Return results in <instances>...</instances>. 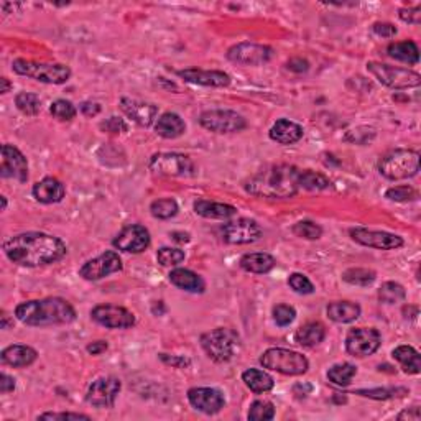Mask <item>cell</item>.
I'll list each match as a JSON object with an SVG mask.
<instances>
[{
    "instance_id": "cell-25",
    "label": "cell",
    "mask_w": 421,
    "mask_h": 421,
    "mask_svg": "<svg viewBox=\"0 0 421 421\" xmlns=\"http://www.w3.org/2000/svg\"><path fill=\"white\" fill-rule=\"evenodd\" d=\"M303 127L288 119H278L268 132L270 139L280 145H293L303 139Z\"/></svg>"
},
{
    "instance_id": "cell-62",
    "label": "cell",
    "mask_w": 421,
    "mask_h": 421,
    "mask_svg": "<svg viewBox=\"0 0 421 421\" xmlns=\"http://www.w3.org/2000/svg\"><path fill=\"white\" fill-rule=\"evenodd\" d=\"M171 239L176 242H189V234H184V232H171L170 234Z\"/></svg>"
},
{
    "instance_id": "cell-24",
    "label": "cell",
    "mask_w": 421,
    "mask_h": 421,
    "mask_svg": "<svg viewBox=\"0 0 421 421\" xmlns=\"http://www.w3.org/2000/svg\"><path fill=\"white\" fill-rule=\"evenodd\" d=\"M37 351L30 346H23V344H13L8 346L2 351L0 354V360L2 364L11 365L13 369H23V367L32 365L33 362L37 360Z\"/></svg>"
},
{
    "instance_id": "cell-59",
    "label": "cell",
    "mask_w": 421,
    "mask_h": 421,
    "mask_svg": "<svg viewBox=\"0 0 421 421\" xmlns=\"http://www.w3.org/2000/svg\"><path fill=\"white\" fill-rule=\"evenodd\" d=\"M396 418H398V420H413V421H418L420 420V408H418V406H413V408L401 411V413L398 416H396Z\"/></svg>"
},
{
    "instance_id": "cell-45",
    "label": "cell",
    "mask_w": 421,
    "mask_h": 421,
    "mask_svg": "<svg viewBox=\"0 0 421 421\" xmlns=\"http://www.w3.org/2000/svg\"><path fill=\"white\" fill-rule=\"evenodd\" d=\"M385 198L395 201V203H408V201L418 198V193L411 186H394V188H389L385 191Z\"/></svg>"
},
{
    "instance_id": "cell-22",
    "label": "cell",
    "mask_w": 421,
    "mask_h": 421,
    "mask_svg": "<svg viewBox=\"0 0 421 421\" xmlns=\"http://www.w3.org/2000/svg\"><path fill=\"white\" fill-rule=\"evenodd\" d=\"M181 80L191 84L206 86V87H227L231 84V76L224 71H206V70H196V68H189V70H181L176 73Z\"/></svg>"
},
{
    "instance_id": "cell-27",
    "label": "cell",
    "mask_w": 421,
    "mask_h": 421,
    "mask_svg": "<svg viewBox=\"0 0 421 421\" xmlns=\"http://www.w3.org/2000/svg\"><path fill=\"white\" fill-rule=\"evenodd\" d=\"M168 278L175 287L180 288V290L189 293H203L206 288L203 278L193 270H188V268H175V270L170 272Z\"/></svg>"
},
{
    "instance_id": "cell-16",
    "label": "cell",
    "mask_w": 421,
    "mask_h": 421,
    "mask_svg": "<svg viewBox=\"0 0 421 421\" xmlns=\"http://www.w3.org/2000/svg\"><path fill=\"white\" fill-rule=\"evenodd\" d=\"M92 321L107 327V329H129L135 326V316L127 308L115 305H99L92 308Z\"/></svg>"
},
{
    "instance_id": "cell-42",
    "label": "cell",
    "mask_w": 421,
    "mask_h": 421,
    "mask_svg": "<svg viewBox=\"0 0 421 421\" xmlns=\"http://www.w3.org/2000/svg\"><path fill=\"white\" fill-rule=\"evenodd\" d=\"M186 258L184 252L181 249L175 247H161L156 252V260L161 267H176Z\"/></svg>"
},
{
    "instance_id": "cell-35",
    "label": "cell",
    "mask_w": 421,
    "mask_h": 421,
    "mask_svg": "<svg viewBox=\"0 0 421 421\" xmlns=\"http://www.w3.org/2000/svg\"><path fill=\"white\" fill-rule=\"evenodd\" d=\"M357 374V367L351 362H342V364L332 365L327 370V379L337 387H347Z\"/></svg>"
},
{
    "instance_id": "cell-61",
    "label": "cell",
    "mask_w": 421,
    "mask_h": 421,
    "mask_svg": "<svg viewBox=\"0 0 421 421\" xmlns=\"http://www.w3.org/2000/svg\"><path fill=\"white\" fill-rule=\"evenodd\" d=\"M12 89V82L7 77H0V94H7Z\"/></svg>"
},
{
    "instance_id": "cell-30",
    "label": "cell",
    "mask_w": 421,
    "mask_h": 421,
    "mask_svg": "<svg viewBox=\"0 0 421 421\" xmlns=\"http://www.w3.org/2000/svg\"><path fill=\"white\" fill-rule=\"evenodd\" d=\"M360 306L352 301H334L329 303L326 308L327 318L331 321L339 322V325H347V322H354L360 316Z\"/></svg>"
},
{
    "instance_id": "cell-51",
    "label": "cell",
    "mask_w": 421,
    "mask_h": 421,
    "mask_svg": "<svg viewBox=\"0 0 421 421\" xmlns=\"http://www.w3.org/2000/svg\"><path fill=\"white\" fill-rule=\"evenodd\" d=\"M398 15L405 23H410V25H420V22H421V7L401 8Z\"/></svg>"
},
{
    "instance_id": "cell-26",
    "label": "cell",
    "mask_w": 421,
    "mask_h": 421,
    "mask_svg": "<svg viewBox=\"0 0 421 421\" xmlns=\"http://www.w3.org/2000/svg\"><path fill=\"white\" fill-rule=\"evenodd\" d=\"M194 213L206 219H219V221H227L237 214V208L231 204L214 203V201L199 199L194 203Z\"/></svg>"
},
{
    "instance_id": "cell-29",
    "label": "cell",
    "mask_w": 421,
    "mask_h": 421,
    "mask_svg": "<svg viewBox=\"0 0 421 421\" xmlns=\"http://www.w3.org/2000/svg\"><path fill=\"white\" fill-rule=\"evenodd\" d=\"M275 258H273L270 253L267 252H252V253H246L242 256L241 265L242 270H246L249 273H257V275H263V273H268L273 270L275 267Z\"/></svg>"
},
{
    "instance_id": "cell-31",
    "label": "cell",
    "mask_w": 421,
    "mask_h": 421,
    "mask_svg": "<svg viewBox=\"0 0 421 421\" xmlns=\"http://www.w3.org/2000/svg\"><path fill=\"white\" fill-rule=\"evenodd\" d=\"M326 337V327L320 321H310L303 325L295 334V342L303 347H315Z\"/></svg>"
},
{
    "instance_id": "cell-8",
    "label": "cell",
    "mask_w": 421,
    "mask_h": 421,
    "mask_svg": "<svg viewBox=\"0 0 421 421\" xmlns=\"http://www.w3.org/2000/svg\"><path fill=\"white\" fill-rule=\"evenodd\" d=\"M367 71L375 77L380 84H384L390 89L403 91L418 87L421 84V76L408 68H396L385 65V63L369 61L367 63Z\"/></svg>"
},
{
    "instance_id": "cell-43",
    "label": "cell",
    "mask_w": 421,
    "mask_h": 421,
    "mask_svg": "<svg viewBox=\"0 0 421 421\" xmlns=\"http://www.w3.org/2000/svg\"><path fill=\"white\" fill-rule=\"evenodd\" d=\"M50 114L55 117V119L61 120V122H68L73 120L77 114L76 107L73 106V102L66 101V99H58L55 102H51L50 106Z\"/></svg>"
},
{
    "instance_id": "cell-53",
    "label": "cell",
    "mask_w": 421,
    "mask_h": 421,
    "mask_svg": "<svg viewBox=\"0 0 421 421\" xmlns=\"http://www.w3.org/2000/svg\"><path fill=\"white\" fill-rule=\"evenodd\" d=\"M372 30H374L375 35L382 38H391L396 35V28L391 25V23H375V25L372 27Z\"/></svg>"
},
{
    "instance_id": "cell-18",
    "label": "cell",
    "mask_w": 421,
    "mask_h": 421,
    "mask_svg": "<svg viewBox=\"0 0 421 421\" xmlns=\"http://www.w3.org/2000/svg\"><path fill=\"white\" fill-rule=\"evenodd\" d=\"M150 242L151 239L149 229L145 226H140V224H130V226L124 227L117 234L114 241H112L115 249L127 253H142L149 249Z\"/></svg>"
},
{
    "instance_id": "cell-47",
    "label": "cell",
    "mask_w": 421,
    "mask_h": 421,
    "mask_svg": "<svg viewBox=\"0 0 421 421\" xmlns=\"http://www.w3.org/2000/svg\"><path fill=\"white\" fill-rule=\"evenodd\" d=\"M296 318V310L290 305H277L273 308V320L280 327L290 326Z\"/></svg>"
},
{
    "instance_id": "cell-13",
    "label": "cell",
    "mask_w": 421,
    "mask_h": 421,
    "mask_svg": "<svg viewBox=\"0 0 421 421\" xmlns=\"http://www.w3.org/2000/svg\"><path fill=\"white\" fill-rule=\"evenodd\" d=\"M122 268H124V265H122V258L119 257V253L114 251H106L96 258L87 260L80 268V277L87 282H97L112 275V273L122 272Z\"/></svg>"
},
{
    "instance_id": "cell-15",
    "label": "cell",
    "mask_w": 421,
    "mask_h": 421,
    "mask_svg": "<svg viewBox=\"0 0 421 421\" xmlns=\"http://www.w3.org/2000/svg\"><path fill=\"white\" fill-rule=\"evenodd\" d=\"M122 390V384L115 377H101L87 389L86 401L96 408H112Z\"/></svg>"
},
{
    "instance_id": "cell-32",
    "label": "cell",
    "mask_w": 421,
    "mask_h": 421,
    "mask_svg": "<svg viewBox=\"0 0 421 421\" xmlns=\"http://www.w3.org/2000/svg\"><path fill=\"white\" fill-rule=\"evenodd\" d=\"M387 55L396 61L406 63V65H418L420 61L418 45L411 40L391 43V45L387 48Z\"/></svg>"
},
{
    "instance_id": "cell-55",
    "label": "cell",
    "mask_w": 421,
    "mask_h": 421,
    "mask_svg": "<svg viewBox=\"0 0 421 421\" xmlns=\"http://www.w3.org/2000/svg\"><path fill=\"white\" fill-rule=\"evenodd\" d=\"M15 379H13V377H11V375H7L6 372H2V374H0V391H2V394H11V391H13L15 390Z\"/></svg>"
},
{
    "instance_id": "cell-9",
    "label": "cell",
    "mask_w": 421,
    "mask_h": 421,
    "mask_svg": "<svg viewBox=\"0 0 421 421\" xmlns=\"http://www.w3.org/2000/svg\"><path fill=\"white\" fill-rule=\"evenodd\" d=\"M199 124L214 134H236L247 127L246 119L231 109L204 111L199 115Z\"/></svg>"
},
{
    "instance_id": "cell-28",
    "label": "cell",
    "mask_w": 421,
    "mask_h": 421,
    "mask_svg": "<svg viewBox=\"0 0 421 421\" xmlns=\"http://www.w3.org/2000/svg\"><path fill=\"white\" fill-rule=\"evenodd\" d=\"M155 132L163 139L173 140L178 139L186 132V124L178 114L175 112H165L160 115V119L155 124Z\"/></svg>"
},
{
    "instance_id": "cell-56",
    "label": "cell",
    "mask_w": 421,
    "mask_h": 421,
    "mask_svg": "<svg viewBox=\"0 0 421 421\" xmlns=\"http://www.w3.org/2000/svg\"><path fill=\"white\" fill-rule=\"evenodd\" d=\"M81 112L86 117H94L101 112V106L97 104V102H82Z\"/></svg>"
},
{
    "instance_id": "cell-54",
    "label": "cell",
    "mask_w": 421,
    "mask_h": 421,
    "mask_svg": "<svg viewBox=\"0 0 421 421\" xmlns=\"http://www.w3.org/2000/svg\"><path fill=\"white\" fill-rule=\"evenodd\" d=\"M287 68L293 73H306L310 70V63L303 60V58H293V60L287 63Z\"/></svg>"
},
{
    "instance_id": "cell-41",
    "label": "cell",
    "mask_w": 421,
    "mask_h": 421,
    "mask_svg": "<svg viewBox=\"0 0 421 421\" xmlns=\"http://www.w3.org/2000/svg\"><path fill=\"white\" fill-rule=\"evenodd\" d=\"M247 418L251 421H270L275 418V405L267 400H256L251 405Z\"/></svg>"
},
{
    "instance_id": "cell-21",
    "label": "cell",
    "mask_w": 421,
    "mask_h": 421,
    "mask_svg": "<svg viewBox=\"0 0 421 421\" xmlns=\"http://www.w3.org/2000/svg\"><path fill=\"white\" fill-rule=\"evenodd\" d=\"M119 106L120 111L140 127H150L155 122L156 115H158V106L151 104V102L122 97Z\"/></svg>"
},
{
    "instance_id": "cell-23",
    "label": "cell",
    "mask_w": 421,
    "mask_h": 421,
    "mask_svg": "<svg viewBox=\"0 0 421 421\" xmlns=\"http://www.w3.org/2000/svg\"><path fill=\"white\" fill-rule=\"evenodd\" d=\"M32 194L42 204H56L61 203L63 198H65L66 189L60 180L48 176V178H43L33 186Z\"/></svg>"
},
{
    "instance_id": "cell-14",
    "label": "cell",
    "mask_w": 421,
    "mask_h": 421,
    "mask_svg": "<svg viewBox=\"0 0 421 421\" xmlns=\"http://www.w3.org/2000/svg\"><path fill=\"white\" fill-rule=\"evenodd\" d=\"M382 344L380 332L374 327H356L347 332L346 351L354 357H367L379 351Z\"/></svg>"
},
{
    "instance_id": "cell-3",
    "label": "cell",
    "mask_w": 421,
    "mask_h": 421,
    "mask_svg": "<svg viewBox=\"0 0 421 421\" xmlns=\"http://www.w3.org/2000/svg\"><path fill=\"white\" fill-rule=\"evenodd\" d=\"M15 318L23 325L33 327L70 325L76 320V310L65 298L50 296L30 300L15 308Z\"/></svg>"
},
{
    "instance_id": "cell-60",
    "label": "cell",
    "mask_w": 421,
    "mask_h": 421,
    "mask_svg": "<svg viewBox=\"0 0 421 421\" xmlns=\"http://www.w3.org/2000/svg\"><path fill=\"white\" fill-rule=\"evenodd\" d=\"M161 360L166 362V364H171V365H176V367H184V365H189V360L186 359H178V357H168L166 354H161Z\"/></svg>"
},
{
    "instance_id": "cell-58",
    "label": "cell",
    "mask_w": 421,
    "mask_h": 421,
    "mask_svg": "<svg viewBox=\"0 0 421 421\" xmlns=\"http://www.w3.org/2000/svg\"><path fill=\"white\" fill-rule=\"evenodd\" d=\"M107 347H109V346H107L106 341H94V342H91V344L87 346L86 349L92 356H99V354H102V352L107 351Z\"/></svg>"
},
{
    "instance_id": "cell-7",
    "label": "cell",
    "mask_w": 421,
    "mask_h": 421,
    "mask_svg": "<svg viewBox=\"0 0 421 421\" xmlns=\"http://www.w3.org/2000/svg\"><path fill=\"white\" fill-rule=\"evenodd\" d=\"M12 70L17 75L45 82V84H65L71 77V70L61 63H37L18 58L12 63Z\"/></svg>"
},
{
    "instance_id": "cell-1",
    "label": "cell",
    "mask_w": 421,
    "mask_h": 421,
    "mask_svg": "<svg viewBox=\"0 0 421 421\" xmlns=\"http://www.w3.org/2000/svg\"><path fill=\"white\" fill-rule=\"evenodd\" d=\"M2 251L12 263L27 268L51 265L60 262L68 253L66 244L60 237L35 231L7 239Z\"/></svg>"
},
{
    "instance_id": "cell-17",
    "label": "cell",
    "mask_w": 421,
    "mask_h": 421,
    "mask_svg": "<svg viewBox=\"0 0 421 421\" xmlns=\"http://www.w3.org/2000/svg\"><path fill=\"white\" fill-rule=\"evenodd\" d=\"M351 237L360 246L377 249V251H394V249L403 246V239L400 236L385 231H372L365 227L351 229Z\"/></svg>"
},
{
    "instance_id": "cell-5",
    "label": "cell",
    "mask_w": 421,
    "mask_h": 421,
    "mask_svg": "<svg viewBox=\"0 0 421 421\" xmlns=\"http://www.w3.org/2000/svg\"><path fill=\"white\" fill-rule=\"evenodd\" d=\"M379 171L390 181L413 178L420 171V153L416 150L406 149L391 150L380 160Z\"/></svg>"
},
{
    "instance_id": "cell-39",
    "label": "cell",
    "mask_w": 421,
    "mask_h": 421,
    "mask_svg": "<svg viewBox=\"0 0 421 421\" xmlns=\"http://www.w3.org/2000/svg\"><path fill=\"white\" fill-rule=\"evenodd\" d=\"M15 106L17 109L25 115H37L40 114L42 111V101L40 97L33 92H18L15 97Z\"/></svg>"
},
{
    "instance_id": "cell-6",
    "label": "cell",
    "mask_w": 421,
    "mask_h": 421,
    "mask_svg": "<svg viewBox=\"0 0 421 421\" xmlns=\"http://www.w3.org/2000/svg\"><path fill=\"white\" fill-rule=\"evenodd\" d=\"M263 369L278 372L283 375H303L310 369V362L301 352L283 349V347H270L260 356Z\"/></svg>"
},
{
    "instance_id": "cell-33",
    "label": "cell",
    "mask_w": 421,
    "mask_h": 421,
    "mask_svg": "<svg viewBox=\"0 0 421 421\" xmlns=\"http://www.w3.org/2000/svg\"><path fill=\"white\" fill-rule=\"evenodd\" d=\"M395 360L400 362L401 369H403L406 374H420L421 370V360H420V352L411 346H398L395 347L394 352H391Z\"/></svg>"
},
{
    "instance_id": "cell-44",
    "label": "cell",
    "mask_w": 421,
    "mask_h": 421,
    "mask_svg": "<svg viewBox=\"0 0 421 421\" xmlns=\"http://www.w3.org/2000/svg\"><path fill=\"white\" fill-rule=\"evenodd\" d=\"M291 231L296 237L306 239V241H316V239H320L322 236V229L313 221L296 222L295 226L291 227Z\"/></svg>"
},
{
    "instance_id": "cell-4",
    "label": "cell",
    "mask_w": 421,
    "mask_h": 421,
    "mask_svg": "<svg viewBox=\"0 0 421 421\" xmlns=\"http://www.w3.org/2000/svg\"><path fill=\"white\" fill-rule=\"evenodd\" d=\"M201 347L209 359L222 364L232 360L241 351V336L229 327H216L201 336Z\"/></svg>"
},
{
    "instance_id": "cell-46",
    "label": "cell",
    "mask_w": 421,
    "mask_h": 421,
    "mask_svg": "<svg viewBox=\"0 0 421 421\" xmlns=\"http://www.w3.org/2000/svg\"><path fill=\"white\" fill-rule=\"evenodd\" d=\"M375 139V130L372 127H357L354 130H349L344 137L346 142L356 145H365Z\"/></svg>"
},
{
    "instance_id": "cell-20",
    "label": "cell",
    "mask_w": 421,
    "mask_h": 421,
    "mask_svg": "<svg viewBox=\"0 0 421 421\" xmlns=\"http://www.w3.org/2000/svg\"><path fill=\"white\" fill-rule=\"evenodd\" d=\"M188 401L193 408L206 415H216L224 408L226 398L222 391L210 387H194L188 390Z\"/></svg>"
},
{
    "instance_id": "cell-19",
    "label": "cell",
    "mask_w": 421,
    "mask_h": 421,
    "mask_svg": "<svg viewBox=\"0 0 421 421\" xmlns=\"http://www.w3.org/2000/svg\"><path fill=\"white\" fill-rule=\"evenodd\" d=\"M0 176L6 180H15L18 183H25L28 180V161L17 146L8 144L2 145Z\"/></svg>"
},
{
    "instance_id": "cell-2",
    "label": "cell",
    "mask_w": 421,
    "mask_h": 421,
    "mask_svg": "<svg viewBox=\"0 0 421 421\" xmlns=\"http://www.w3.org/2000/svg\"><path fill=\"white\" fill-rule=\"evenodd\" d=\"M300 175L293 165H272L246 183V191L257 198L288 199L300 191Z\"/></svg>"
},
{
    "instance_id": "cell-36",
    "label": "cell",
    "mask_w": 421,
    "mask_h": 421,
    "mask_svg": "<svg viewBox=\"0 0 421 421\" xmlns=\"http://www.w3.org/2000/svg\"><path fill=\"white\" fill-rule=\"evenodd\" d=\"M406 298L405 288L396 282H385L379 290V300L384 305H396Z\"/></svg>"
},
{
    "instance_id": "cell-63",
    "label": "cell",
    "mask_w": 421,
    "mask_h": 421,
    "mask_svg": "<svg viewBox=\"0 0 421 421\" xmlns=\"http://www.w3.org/2000/svg\"><path fill=\"white\" fill-rule=\"evenodd\" d=\"M0 201H2V210L7 209V198L6 196H0Z\"/></svg>"
},
{
    "instance_id": "cell-10",
    "label": "cell",
    "mask_w": 421,
    "mask_h": 421,
    "mask_svg": "<svg viewBox=\"0 0 421 421\" xmlns=\"http://www.w3.org/2000/svg\"><path fill=\"white\" fill-rule=\"evenodd\" d=\"M151 173L160 176H178V178H188L194 175V163L189 156L183 153H155L149 161Z\"/></svg>"
},
{
    "instance_id": "cell-12",
    "label": "cell",
    "mask_w": 421,
    "mask_h": 421,
    "mask_svg": "<svg viewBox=\"0 0 421 421\" xmlns=\"http://www.w3.org/2000/svg\"><path fill=\"white\" fill-rule=\"evenodd\" d=\"M273 55H275V51L272 46L244 42L229 48L227 60L242 66H260L270 61Z\"/></svg>"
},
{
    "instance_id": "cell-49",
    "label": "cell",
    "mask_w": 421,
    "mask_h": 421,
    "mask_svg": "<svg viewBox=\"0 0 421 421\" xmlns=\"http://www.w3.org/2000/svg\"><path fill=\"white\" fill-rule=\"evenodd\" d=\"M357 395L367 396V398L375 400H387L391 396H396V394H406L405 389H377V390H357Z\"/></svg>"
},
{
    "instance_id": "cell-37",
    "label": "cell",
    "mask_w": 421,
    "mask_h": 421,
    "mask_svg": "<svg viewBox=\"0 0 421 421\" xmlns=\"http://www.w3.org/2000/svg\"><path fill=\"white\" fill-rule=\"evenodd\" d=\"M331 188V181L325 175L316 173V171L305 170L300 175V189L308 191H322Z\"/></svg>"
},
{
    "instance_id": "cell-52",
    "label": "cell",
    "mask_w": 421,
    "mask_h": 421,
    "mask_svg": "<svg viewBox=\"0 0 421 421\" xmlns=\"http://www.w3.org/2000/svg\"><path fill=\"white\" fill-rule=\"evenodd\" d=\"M38 420H86L89 421L91 416L82 413H70V411H63V413H43L38 416Z\"/></svg>"
},
{
    "instance_id": "cell-57",
    "label": "cell",
    "mask_w": 421,
    "mask_h": 421,
    "mask_svg": "<svg viewBox=\"0 0 421 421\" xmlns=\"http://www.w3.org/2000/svg\"><path fill=\"white\" fill-rule=\"evenodd\" d=\"M313 391V385L308 384V382H303V384H296L293 387V394H295L298 398H305Z\"/></svg>"
},
{
    "instance_id": "cell-38",
    "label": "cell",
    "mask_w": 421,
    "mask_h": 421,
    "mask_svg": "<svg viewBox=\"0 0 421 421\" xmlns=\"http://www.w3.org/2000/svg\"><path fill=\"white\" fill-rule=\"evenodd\" d=\"M375 272L369 268H349L342 273V280L356 287H369L375 282Z\"/></svg>"
},
{
    "instance_id": "cell-11",
    "label": "cell",
    "mask_w": 421,
    "mask_h": 421,
    "mask_svg": "<svg viewBox=\"0 0 421 421\" xmlns=\"http://www.w3.org/2000/svg\"><path fill=\"white\" fill-rule=\"evenodd\" d=\"M222 241L231 246H246L260 241L263 236L262 227L253 219L241 218L237 221H231L221 227Z\"/></svg>"
},
{
    "instance_id": "cell-34",
    "label": "cell",
    "mask_w": 421,
    "mask_h": 421,
    "mask_svg": "<svg viewBox=\"0 0 421 421\" xmlns=\"http://www.w3.org/2000/svg\"><path fill=\"white\" fill-rule=\"evenodd\" d=\"M242 380L253 394H265L275 387V380L267 372L258 369H247L242 374Z\"/></svg>"
},
{
    "instance_id": "cell-50",
    "label": "cell",
    "mask_w": 421,
    "mask_h": 421,
    "mask_svg": "<svg viewBox=\"0 0 421 421\" xmlns=\"http://www.w3.org/2000/svg\"><path fill=\"white\" fill-rule=\"evenodd\" d=\"M99 127L102 132H107V134H124V132L129 130L127 122L117 115H112V117H109V119H106L104 122H101Z\"/></svg>"
},
{
    "instance_id": "cell-48",
    "label": "cell",
    "mask_w": 421,
    "mask_h": 421,
    "mask_svg": "<svg viewBox=\"0 0 421 421\" xmlns=\"http://www.w3.org/2000/svg\"><path fill=\"white\" fill-rule=\"evenodd\" d=\"M288 285L296 293H300V295H311V293L315 291V285H313L310 278L303 275V273H291V275L288 277Z\"/></svg>"
},
{
    "instance_id": "cell-40",
    "label": "cell",
    "mask_w": 421,
    "mask_h": 421,
    "mask_svg": "<svg viewBox=\"0 0 421 421\" xmlns=\"http://www.w3.org/2000/svg\"><path fill=\"white\" fill-rule=\"evenodd\" d=\"M150 213L153 218L161 219V221H166V219L175 218L176 214H178V203L171 198L156 199L150 204Z\"/></svg>"
}]
</instances>
